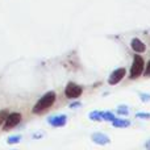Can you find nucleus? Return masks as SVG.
<instances>
[{
  "mask_svg": "<svg viewBox=\"0 0 150 150\" xmlns=\"http://www.w3.org/2000/svg\"><path fill=\"white\" fill-rule=\"evenodd\" d=\"M55 101V92H53V91H50V92L45 93L44 96H42L41 99H40L38 101H37V104L33 107V113H42V112H45L46 109H49L50 107L54 104Z\"/></svg>",
  "mask_w": 150,
  "mask_h": 150,
  "instance_id": "f257e3e1",
  "label": "nucleus"
},
{
  "mask_svg": "<svg viewBox=\"0 0 150 150\" xmlns=\"http://www.w3.org/2000/svg\"><path fill=\"white\" fill-rule=\"evenodd\" d=\"M144 59L141 55H134V59H133L132 67H130V78L136 79L138 78L141 74L144 73Z\"/></svg>",
  "mask_w": 150,
  "mask_h": 150,
  "instance_id": "f03ea898",
  "label": "nucleus"
},
{
  "mask_svg": "<svg viewBox=\"0 0 150 150\" xmlns=\"http://www.w3.org/2000/svg\"><path fill=\"white\" fill-rule=\"evenodd\" d=\"M65 95L69 99H76L82 95V87L75 83H69L65 88Z\"/></svg>",
  "mask_w": 150,
  "mask_h": 150,
  "instance_id": "7ed1b4c3",
  "label": "nucleus"
},
{
  "mask_svg": "<svg viewBox=\"0 0 150 150\" xmlns=\"http://www.w3.org/2000/svg\"><path fill=\"white\" fill-rule=\"evenodd\" d=\"M20 121H21V115L20 113H17V112H15V113H9L7 116V119H5L4 130L12 129V128L16 127V125H17Z\"/></svg>",
  "mask_w": 150,
  "mask_h": 150,
  "instance_id": "20e7f679",
  "label": "nucleus"
},
{
  "mask_svg": "<svg viewBox=\"0 0 150 150\" xmlns=\"http://www.w3.org/2000/svg\"><path fill=\"white\" fill-rule=\"evenodd\" d=\"M125 69H117V70H115L113 73L111 74V76H109V79H108V83L109 84H117V83L120 82V80L122 79V78L125 76Z\"/></svg>",
  "mask_w": 150,
  "mask_h": 150,
  "instance_id": "39448f33",
  "label": "nucleus"
},
{
  "mask_svg": "<svg viewBox=\"0 0 150 150\" xmlns=\"http://www.w3.org/2000/svg\"><path fill=\"white\" fill-rule=\"evenodd\" d=\"M91 138H92L93 142L99 144V145H107V144L111 142L109 137L108 136H105L104 133H93V134L91 136Z\"/></svg>",
  "mask_w": 150,
  "mask_h": 150,
  "instance_id": "423d86ee",
  "label": "nucleus"
},
{
  "mask_svg": "<svg viewBox=\"0 0 150 150\" xmlns=\"http://www.w3.org/2000/svg\"><path fill=\"white\" fill-rule=\"evenodd\" d=\"M67 121V117L65 115H59V116H53L49 119V124L53 127H63Z\"/></svg>",
  "mask_w": 150,
  "mask_h": 150,
  "instance_id": "0eeeda50",
  "label": "nucleus"
},
{
  "mask_svg": "<svg viewBox=\"0 0 150 150\" xmlns=\"http://www.w3.org/2000/svg\"><path fill=\"white\" fill-rule=\"evenodd\" d=\"M132 49L134 50L136 53H144L145 52V49H146V46H145V44H144L141 40H138V38H133V41H132Z\"/></svg>",
  "mask_w": 150,
  "mask_h": 150,
  "instance_id": "6e6552de",
  "label": "nucleus"
},
{
  "mask_svg": "<svg viewBox=\"0 0 150 150\" xmlns=\"http://www.w3.org/2000/svg\"><path fill=\"white\" fill-rule=\"evenodd\" d=\"M113 127L115 128H127L130 125V122L128 120H119V119H115L113 121Z\"/></svg>",
  "mask_w": 150,
  "mask_h": 150,
  "instance_id": "1a4fd4ad",
  "label": "nucleus"
},
{
  "mask_svg": "<svg viewBox=\"0 0 150 150\" xmlns=\"http://www.w3.org/2000/svg\"><path fill=\"white\" fill-rule=\"evenodd\" d=\"M90 119L92 120V121H101V120H103V112H99V111L91 112Z\"/></svg>",
  "mask_w": 150,
  "mask_h": 150,
  "instance_id": "9d476101",
  "label": "nucleus"
},
{
  "mask_svg": "<svg viewBox=\"0 0 150 150\" xmlns=\"http://www.w3.org/2000/svg\"><path fill=\"white\" fill-rule=\"evenodd\" d=\"M103 120H105V121H113L115 120L113 113H111V112H103Z\"/></svg>",
  "mask_w": 150,
  "mask_h": 150,
  "instance_id": "9b49d317",
  "label": "nucleus"
},
{
  "mask_svg": "<svg viewBox=\"0 0 150 150\" xmlns=\"http://www.w3.org/2000/svg\"><path fill=\"white\" fill-rule=\"evenodd\" d=\"M117 113L119 115H128V108L125 105H120L117 108Z\"/></svg>",
  "mask_w": 150,
  "mask_h": 150,
  "instance_id": "f8f14e48",
  "label": "nucleus"
},
{
  "mask_svg": "<svg viewBox=\"0 0 150 150\" xmlns=\"http://www.w3.org/2000/svg\"><path fill=\"white\" fill-rule=\"evenodd\" d=\"M20 140H21L20 136H13V137L8 138V144H16V142H18Z\"/></svg>",
  "mask_w": 150,
  "mask_h": 150,
  "instance_id": "ddd939ff",
  "label": "nucleus"
},
{
  "mask_svg": "<svg viewBox=\"0 0 150 150\" xmlns=\"http://www.w3.org/2000/svg\"><path fill=\"white\" fill-rule=\"evenodd\" d=\"M8 115H9V113H7V111H1V112H0V122H1L3 120L7 119Z\"/></svg>",
  "mask_w": 150,
  "mask_h": 150,
  "instance_id": "4468645a",
  "label": "nucleus"
},
{
  "mask_svg": "<svg viewBox=\"0 0 150 150\" xmlns=\"http://www.w3.org/2000/svg\"><path fill=\"white\" fill-rule=\"evenodd\" d=\"M140 96L142 101H150V95H148V93H141Z\"/></svg>",
  "mask_w": 150,
  "mask_h": 150,
  "instance_id": "2eb2a0df",
  "label": "nucleus"
},
{
  "mask_svg": "<svg viewBox=\"0 0 150 150\" xmlns=\"http://www.w3.org/2000/svg\"><path fill=\"white\" fill-rule=\"evenodd\" d=\"M136 116H137L138 119H149L150 115H149V113H137Z\"/></svg>",
  "mask_w": 150,
  "mask_h": 150,
  "instance_id": "dca6fc26",
  "label": "nucleus"
},
{
  "mask_svg": "<svg viewBox=\"0 0 150 150\" xmlns=\"http://www.w3.org/2000/svg\"><path fill=\"white\" fill-rule=\"evenodd\" d=\"M145 76H150V61L146 66V70H145Z\"/></svg>",
  "mask_w": 150,
  "mask_h": 150,
  "instance_id": "f3484780",
  "label": "nucleus"
},
{
  "mask_svg": "<svg viewBox=\"0 0 150 150\" xmlns=\"http://www.w3.org/2000/svg\"><path fill=\"white\" fill-rule=\"evenodd\" d=\"M80 104L79 103H74V104H71V108H74V107H79Z\"/></svg>",
  "mask_w": 150,
  "mask_h": 150,
  "instance_id": "a211bd4d",
  "label": "nucleus"
},
{
  "mask_svg": "<svg viewBox=\"0 0 150 150\" xmlns=\"http://www.w3.org/2000/svg\"><path fill=\"white\" fill-rule=\"evenodd\" d=\"M146 148H148V149H150V140L148 141V142H146Z\"/></svg>",
  "mask_w": 150,
  "mask_h": 150,
  "instance_id": "6ab92c4d",
  "label": "nucleus"
}]
</instances>
